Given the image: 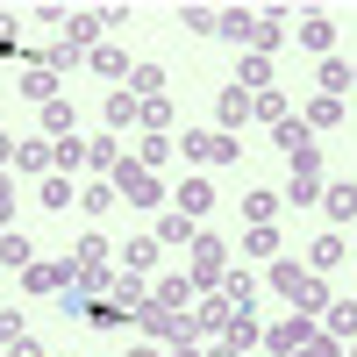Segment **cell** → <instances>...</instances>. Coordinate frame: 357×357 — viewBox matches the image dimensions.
I'll return each instance as SVG.
<instances>
[{"instance_id":"cell-1","label":"cell","mask_w":357,"mask_h":357,"mask_svg":"<svg viewBox=\"0 0 357 357\" xmlns=\"http://www.w3.org/2000/svg\"><path fill=\"white\" fill-rule=\"evenodd\" d=\"M272 293H279V301H293L307 321L329 314V286H321V272H307V264H293V257H272Z\"/></svg>"},{"instance_id":"cell-2","label":"cell","mask_w":357,"mask_h":357,"mask_svg":"<svg viewBox=\"0 0 357 357\" xmlns=\"http://www.w3.org/2000/svg\"><path fill=\"white\" fill-rule=\"evenodd\" d=\"M107 186L122 193L129 207H158V200H165V186H158V172H151V165H136V158H122V165H114V172H107Z\"/></svg>"},{"instance_id":"cell-3","label":"cell","mask_w":357,"mask_h":357,"mask_svg":"<svg viewBox=\"0 0 357 357\" xmlns=\"http://www.w3.org/2000/svg\"><path fill=\"white\" fill-rule=\"evenodd\" d=\"M222 272H229V243L200 229V236H193V272H186V279H193V286L207 293V286H222Z\"/></svg>"},{"instance_id":"cell-4","label":"cell","mask_w":357,"mask_h":357,"mask_svg":"<svg viewBox=\"0 0 357 357\" xmlns=\"http://www.w3.org/2000/svg\"><path fill=\"white\" fill-rule=\"evenodd\" d=\"M286 200H293V207H314V200H321V151H314V143L293 151V186H286Z\"/></svg>"},{"instance_id":"cell-5","label":"cell","mask_w":357,"mask_h":357,"mask_svg":"<svg viewBox=\"0 0 357 357\" xmlns=\"http://www.w3.org/2000/svg\"><path fill=\"white\" fill-rule=\"evenodd\" d=\"M178 151H186V165H229V158H236V136H222V129H186V136H178Z\"/></svg>"},{"instance_id":"cell-6","label":"cell","mask_w":357,"mask_h":357,"mask_svg":"<svg viewBox=\"0 0 357 357\" xmlns=\"http://www.w3.org/2000/svg\"><path fill=\"white\" fill-rule=\"evenodd\" d=\"M215 122H222V136H229V129H243V122H257V93H243V86H222Z\"/></svg>"},{"instance_id":"cell-7","label":"cell","mask_w":357,"mask_h":357,"mask_svg":"<svg viewBox=\"0 0 357 357\" xmlns=\"http://www.w3.org/2000/svg\"><path fill=\"white\" fill-rule=\"evenodd\" d=\"M151 301H158L165 314H178V321H186V314H193V301H200V286L178 272V279H158V286H151Z\"/></svg>"},{"instance_id":"cell-8","label":"cell","mask_w":357,"mask_h":357,"mask_svg":"<svg viewBox=\"0 0 357 357\" xmlns=\"http://www.w3.org/2000/svg\"><path fill=\"white\" fill-rule=\"evenodd\" d=\"M229 321H236V307H229V301H193L186 336H229Z\"/></svg>"},{"instance_id":"cell-9","label":"cell","mask_w":357,"mask_h":357,"mask_svg":"<svg viewBox=\"0 0 357 357\" xmlns=\"http://www.w3.org/2000/svg\"><path fill=\"white\" fill-rule=\"evenodd\" d=\"M107 129H114V136H129V129H143V100L129 93V86H114V93H107Z\"/></svg>"},{"instance_id":"cell-10","label":"cell","mask_w":357,"mask_h":357,"mask_svg":"<svg viewBox=\"0 0 357 357\" xmlns=\"http://www.w3.org/2000/svg\"><path fill=\"white\" fill-rule=\"evenodd\" d=\"M107 301L129 307V314H143V307H151V286H143V272H114L107 279Z\"/></svg>"},{"instance_id":"cell-11","label":"cell","mask_w":357,"mask_h":357,"mask_svg":"<svg viewBox=\"0 0 357 357\" xmlns=\"http://www.w3.org/2000/svg\"><path fill=\"white\" fill-rule=\"evenodd\" d=\"M307 336H314V329H307V314H293V321H272V329H264V350H272V357H293Z\"/></svg>"},{"instance_id":"cell-12","label":"cell","mask_w":357,"mask_h":357,"mask_svg":"<svg viewBox=\"0 0 357 357\" xmlns=\"http://www.w3.org/2000/svg\"><path fill=\"white\" fill-rule=\"evenodd\" d=\"M100 29H107V8H93V15H65V43H72V50H100Z\"/></svg>"},{"instance_id":"cell-13","label":"cell","mask_w":357,"mask_h":357,"mask_svg":"<svg viewBox=\"0 0 357 357\" xmlns=\"http://www.w3.org/2000/svg\"><path fill=\"white\" fill-rule=\"evenodd\" d=\"M15 172H36V178H50V172H57L50 143H43V136H22V143H15Z\"/></svg>"},{"instance_id":"cell-14","label":"cell","mask_w":357,"mask_h":357,"mask_svg":"<svg viewBox=\"0 0 357 357\" xmlns=\"http://www.w3.org/2000/svg\"><path fill=\"white\" fill-rule=\"evenodd\" d=\"M222 301H229L236 314H257V279H250V272H222Z\"/></svg>"},{"instance_id":"cell-15","label":"cell","mask_w":357,"mask_h":357,"mask_svg":"<svg viewBox=\"0 0 357 357\" xmlns=\"http://www.w3.org/2000/svg\"><path fill=\"white\" fill-rule=\"evenodd\" d=\"M236 86H243V93H272V57H243V65H236Z\"/></svg>"},{"instance_id":"cell-16","label":"cell","mask_w":357,"mask_h":357,"mask_svg":"<svg viewBox=\"0 0 357 357\" xmlns=\"http://www.w3.org/2000/svg\"><path fill=\"white\" fill-rule=\"evenodd\" d=\"M207 207H215V186H207V178H186V186H178V215H186V222H200Z\"/></svg>"},{"instance_id":"cell-17","label":"cell","mask_w":357,"mask_h":357,"mask_svg":"<svg viewBox=\"0 0 357 357\" xmlns=\"http://www.w3.org/2000/svg\"><path fill=\"white\" fill-rule=\"evenodd\" d=\"M86 165H93V172H114V165H122V136H86Z\"/></svg>"},{"instance_id":"cell-18","label":"cell","mask_w":357,"mask_h":357,"mask_svg":"<svg viewBox=\"0 0 357 357\" xmlns=\"http://www.w3.org/2000/svg\"><path fill=\"white\" fill-rule=\"evenodd\" d=\"M343 250H350V243H343L336 229H329V236H314V243H307V272H329V264H343Z\"/></svg>"},{"instance_id":"cell-19","label":"cell","mask_w":357,"mask_h":357,"mask_svg":"<svg viewBox=\"0 0 357 357\" xmlns=\"http://www.w3.org/2000/svg\"><path fill=\"white\" fill-rule=\"evenodd\" d=\"M136 321H143V336H151V343H172V336H178V329H186V321H178V314H165V307H158V301H151V307H143V314H136Z\"/></svg>"},{"instance_id":"cell-20","label":"cell","mask_w":357,"mask_h":357,"mask_svg":"<svg viewBox=\"0 0 357 357\" xmlns=\"http://www.w3.org/2000/svg\"><path fill=\"white\" fill-rule=\"evenodd\" d=\"M250 29H257V15H250V8H222L215 36H222V43H250Z\"/></svg>"},{"instance_id":"cell-21","label":"cell","mask_w":357,"mask_h":357,"mask_svg":"<svg viewBox=\"0 0 357 357\" xmlns=\"http://www.w3.org/2000/svg\"><path fill=\"white\" fill-rule=\"evenodd\" d=\"M321 215L329 222H357V186H321Z\"/></svg>"},{"instance_id":"cell-22","label":"cell","mask_w":357,"mask_h":357,"mask_svg":"<svg viewBox=\"0 0 357 357\" xmlns=\"http://www.w3.org/2000/svg\"><path fill=\"white\" fill-rule=\"evenodd\" d=\"M86 65H93L100 79H129V72H136V65H129V57L114 50V43H100V50H86Z\"/></svg>"},{"instance_id":"cell-23","label":"cell","mask_w":357,"mask_h":357,"mask_svg":"<svg viewBox=\"0 0 357 357\" xmlns=\"http://www.w3.org/2000/svg\"><path fill=\"white\" fill-rule=\"evenodd\" d=\"M129 93L136 100H165V65H136L129 72Z\"/></svg>"},{"instance_id":"cell-24","label":"cell","mask_w":357,"mask_h":357,"mask_svg":"<svg viewBox=\"0 0 357 357\" xmlns=\"http://www.w3.org/2000/svg\"><path fill=\"white\" fill-rule=\"evenodd\" d=\"M350 86H357V65H343V57H329V65H321V93H329V100H343Z\"/></svg>"},{"instance_id":"cell-25","label":"cell","mask_w":357,"mask_h":357,"mask_svg":"<svg viewBox=\"0 0 357 357\" xmlns=\"http://www.w3.org/2000/svg\"><path fill=\"white\" fill-rule=\"evenodd\" d=\"M22 93L36 100V107H50V100H57V72H50V65H36V72H22Z\"/></svg>"},{"instance_id":"cell-26","label":"cell","mask_w":357,"mask_h":357,"mask_svg":"<svg viewBox=\"0 0 357 357\" xmlns=\"http://www.w3.org/2000/svg\"><path fill=\"white\" fill-rule=\"evenodd\" d=\"M301 122H307V129H336V122H343V100H329V93L307 100V107H301Z\"/></svg>"},{"instance_id":"cell-27","label":"cell","mask_w":357,"mask_h":357,"mask_svg":"<svg viewBox=\"0 0 357 357\" xmlns=\"http://www.w3.org/2000/svg\"><path fill=\"white\" fill-rule=\"evenodd\" d=\"M321 321H329V336H336V343L357 336V301H329V314H321Z\"/></svg>"},{"instance_id":"cell-28","label":"cell","mask_w":357,"mask_h":357,"mask_svg":"<svg viewBox=\"0 0 357 357\" xmlns=\"http://www.w3.org/2000/svg\"><path fill=\"white\" fill-rule=\"evenodd\" d=\"M0 264H15V272H29V236H15V229H0Z\"/></svg>"},{"instance_id":"cell-29","label":"cell","mask_w":357,"mask_h":357,"mask_svg":"<svg viewBox=\"0 0 357 357\" xmlns=\"http://www.w3.org/2000/svg\"><path fill=\"white\" fill-rule=\"evenodd\" d=\"M272 143H279V151L293 158V151H301V143H314V136H307V122H301V114H286V122L272 129Z\"/></svg>"},{"instance_id":"cell-30","label":"cell","mask_w":357,"mask_h":357,"mask_svg":"<svg viewBox=\"0 0 357 357\" xmlns=\"http://www.w3.org/2000/svg\"><path fill=\"white\" fill-rule=\"evenodd\" d=\"M301 43H307V50H329V43H336V22H329V15H307V22H301Z\"/></svg>"},{"instance_id":"cell-31","label":"cell","mask_w":357,"mask_h":357,"mask_svg":"<svg viewBox=\"0 0 357 357\" xmlns=\"http://www.w3.org/2000/svg\"><path fill=\"white\" fill-rule=\"evenodd\" d=\"M50 158H57V172L72 178V172H86V143H79V136H65V143H50Z\"/></svg>"},{"instance_id":"cell-32","label":"cell","mask_w":357,"mask_h":357,"mask_svg":"<svg viewBox=\"0 0 357 357\" xmlns=\"http://www.w3.org/2000/svg\"><path fill=\"white\" fill-rule=\"evenodd\" d=\"M193 236H200V222H186V215H165L158 222V243H186L193 250Z\"/></svg>"},{"instance_id":"cell-33","label":"cell","mask_w":357,"mask_h":357,"mask_svg":"<svg viewBox=\"0 0 357 357\" xmlns=\"http://www.w3.org/2000/svg\"><path fill=\"white\" fill-rule=\"evenodd\" d=\"M158 236H129V272H151V264H158Z\"/></svg>"},{"instance_id":"cell-34","label":"cell","mask_w":357,"mask_h":357,"mask_svg":"<svg viewBox=\"0 0 357 357\" xmlns=\"http://www.w3.org/2000/svg\"><path fill=\"white\" fill-rule=\"evenodd\" d=\"M72 122H79V114H72V100H50V107H43V129H50L57 143L72 136Z\"/></svg>"},{"instance_id":"cell-35","label":"cell","mask_w":357,"mask_h":357,"mask_svg":"<svg viewBox=\"0 0 357 357\" xmlns=\"http://www.w3.org/2000/svg\"><path fill=\"white\" fill-rule=\"evenodd\" d=\"M243 250H250V257H279V229H272V222H257V229L243 236Z\"/></svg>"},{"instance_id":"cell-36","label":"cell","mask_w":357,"mask_h":357,"mask_svg":"<svg viewBox=\"0 0 357 357\" xmlns=\"http://www.w3.org/2000/svg\"><path fill=\"white\" fill-rule=\"evenodd\" d=\"M229 343H236V350H257V343H264L257 314H236V321H229Z\"/></svg>"},{"instance_id":"cell-37","label":"cell","mask_w":357,"mask_h":357,"mask_svg":"<svg viewBox=\"0 0 357 357\" xmlns=\"http://www.w3.org/2000/svg\"><path fill=\"white\" fill-rule=\"evenodd\" d=\"M114 200H122V193H114V186H79V207H86V215H93V222L107 215Z\"/></svg>"},{"instance_id":"cell-38","label":"cell","mask_w":357,"mask_h":357,"mask_svg":"<svg viewBox=\"0 0 357 357\" xmlns=\"http://www.w3.org/2000/svg\"><path fill=\"white\" fill-rule=\"evenodd\" d=\"M43 207H57V215L72 207V178H65V172H50V178H43Z\"/></svg>"},{"instance_id":"cell-39","label":"cell","mask_w":357,"mask_h":357,"mask_svg":"<svg viewBox=\"0 0 357 357\" xmlns=\"http://www.w3.org/2000/svg\"><path fill=\"white\" fill-rule=\"evenodd\" d=\"M243 215H250V229H257V222H272V215H279V200L257 186V193H243Z\"/></svg>"},{"instance_id":"cell-40","label":"cell","mask_w":357,"mask_h":357,"mask_svg":"<svg viewBox=\"0 0 357 357\" xmlns=\"http://www.w3.org/2000/svg\"><path fill=\"white\" fill-rule=\"evenodd\" d=\"M79 57H86V50H72V43H57V50H43V65H50L57 79H65V72H79Z\"/></svg>"},{"instance_id":"cell-41","label":"cell","mask_w":357,"mask_h":357,"mask_svg":"<svg viewBox=\"0 0 357 357\" xmlns=\"http://www.w3.org/2000/svg\"><path fill=\"white\" fill-rule=\"evenodd\" d=\"M86 321H100V329H122L129 307H114V301H100V307H93V301H86Z\"/></svg>"},{"instance_id":"cell-42","label":"cell","mask_w":357,"mask_h":357,"mask_svg":"<svg viewBox=\"0 0 357 357\" xmlns=\"http://www.w3.org/2000/svg\"><path fill=\"white\" fill-rule=\"evenodd\" d=\"M22 336H29V321H22V307H0V343H8V350H15Z\"/></svg>"},{"instance_id":"cell-43","label":"cell","mask_w":357,"mask_h":357,"mask_svg":"<svg viewBox=\"0 0 357 357\" xmlns=\"http://www.w3.org/2000/svg\"><path fill=\"white\" fill-rule=\"evenodd\" d=\"M272 43H279V22H272V15H257V29H250V50L264 57V50H272Z\"/></svg>"},{"instance_id":"cell-44","label":"cell","mask_w":357,"mask_h":357,"mask_svg":"<svg viewBox=\"0 0 357 357\" xmlns=\"http://www.w3.org/2000/svg\"><path fill=\"white\" fill-rule=\"evenodd\" d=\"M165 151H172V136H143V151H136V165H151V172H158V165H165Z\"/></svg>"},{"instance_id":"cell-45","label":"cell","mask_w":357,"mask_h":357,"mask_svg":"<svg viewBox=\"0 0 357 357\" xmlns=\"http://www.w3.org/2000/svg\"><path fill=\"white\" fill-rule=\"evenodd\" d=\"M215 22H222V8H186V29H193V36H215Z\"/></svg>"},{"instance_id":"cell-46","label":"cell","mask_w":357,"mask_h":357,"mask_svg":"<svg viewBox=\"0 0 357 357\" xmlns=\"http://www.w3.org/2000/svg\"><path fill=\"white\" fill-rule=\"evenodd\" d=\"M293 357H343V350H336V336H329V329H321V336H307Z\"/></svg>"},{"instance_id":"cell-47","label":"cell","mask_w":357,"mask_h":357,"mask_svg":"<svg viewBox=\"0 0 357 357\" xmlns=\"http://www.w3.org/2000/svg\"><path fill=\"white\" fill-rule=\"evenodd\" d=\"M286 114H293V107H286L279 93H257V122H286Z\"/></svg>"},{"instance_id":"cell-48","label":"cell","mask_w":357,"mask_h":357,"mask_svg":"<svg viewBox=\"0 0 357 357\" xmlns=\"http://www.w3.org/2000/svg\"><path fill=\"white\" fill-rule=\"evenodd\" d=\"M79 264H107V236H100V229L86 236V243H79Z\"/></svg>"},{"instance_id":"cell-49","label":"cell","mask_w":357,"mask_h":357,"mask_svg":"<svg viewBox=\"0 0 357 357\" xmlns=\"http://www.w3.org/2000/svg\"><path fill=\"white\" fill-rule=\"evenodd\" d=\"M165 357H207V350H200V343H193V336H186V329H178V336H172V343H165Z\"/></svg>"},{"instance_id":"cell-50","label":"cell","mask_w":357,"mask_h":357,"mask_svg":"<svg viewBox=\"0 0 357 357\" xmlns=\"http://www.w3.org/2000/svg\"><path fill=\"white\" fill-rule=\"evenodd\" d=\"M8 222H15V178L0 172V229H8Z\"/></svg>"},{"instance_id":"cell-51","label":"cell","mask_w":357,"mask_h":357,"mask_svg":"<svg viewBox=\"0 0 357 357\" xmlns=\"http://www.w3.org/2000/svg\"><path fill=\"white\" fill-rule=\"evenodd\" d=\"M15 143H22V136H8V129H0V165H8V158H15Z\"/></svg>"},{"instance_id":"cell-52","label":"cell","mask_w":357,"mask_h":357,"mask_svg":"<svg viewBox=\"0 0 357 357\" xmlns=\"http://www.w3.org/2000/svg\"><path fill=\"white\" fill-rule=\"evenodd\" d=\"M207 357H243V350H236V343H229V336H222V343H215V350H207Z\"/></svg>"},{"instance_id":"cell-53","label":"cell","mask_w":357,"mask_h":357,"mask_svg":"<svg viewBox=\"0 0 357 357\" xmlns=\"http://www.w3.org/2000/svg\"><path fill=\"white\" fill-rule=\"evenodd\" d=\"M0 50H15V22H0Z\"/></svg>"},{"instance_id":"cell-54","label":"cell","mask_w":357,"mask_h":357,"mask_svg":"<svg viewBox=\"0 0 357 357\" xmlns=\"http://www.w3.org/2000/svg\"><path fill=\"white\" fill-rule=\"evenodd\" d=\"M15 357H43V350H36V343H29V336H22V343H15Z\"/></svg>"},{"instance_id":"cell-55","label":"cell","mask_w":357,"mask_h":357,"mask_svg":"<svg viewBox=\"0 0 357 357\" xmlns=\"http://www.w3.org/2000/svg\"><path fill=\"white\" fill-rule=\"evenodd\" d=\"M129 357H165V350H158V343H143V350H129Z\"/></svg>"},{"instance_id":"cell-56","label":"cell","mask_w":357,"mask_h":357,"mask_svg":"<svg viewBox=\"0 0 357 357\" xmlns=\"http://www.w3.org/2000/svg\"><path fill=\"white\" fill-rule=\"evenodd\" d=\"M350 357H357V350H350Z\"/></svg>"}]
</instances>
